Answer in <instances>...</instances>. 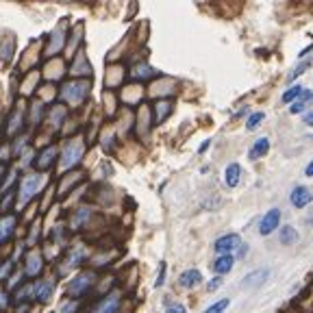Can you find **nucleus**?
<instances>
[{
	"label": "nucleus",
	"mask_w": 313,
	"mask_h": 313,
	"mask_svg": "<svg viewBox=\"0 0 313 313\" xmlns=\"http://www.w3.org/2000/svg\"><path fill=\"white\" fill-rule=\"evenodd\" d=\"M43 183V176L41 174H26L20 183V194H18V207H24L28 200L33 198L35 194L39 192V187Z\"/></svg>",
	"instance_id": "1"
},
{
	"label": "nucleus",
	"mask_w": 313,
	"mask_h": 313,
	"mask_svg": "<svg viewBox=\"0 0 313 313\" xmlns=\"http://www.w3.org/2000/svg\"><path fill=\"white\" fill-rule=\"evenodd\" d=\"M83 142L81 140H74L72 144H68L61 155V170H70V167H74L78 161H81L83 157Z\"/></svg>",
	"instance_id": "2"
},
{
	"label": "nucleus",
	"mask_w": 313,
	"mask_h": 313,
	"mask_svg": "<svg viewBox=\"0 0 313 313\" xmlns=\"http://www.w3.org/2000/svg\"><path fill=\"white\" fill-rule=\"evenodd\" d=\"M92 283H94V274L92 272H81L78 276H74V279L70 281V285H68V292L70 296H83L87 289L92 287Z\"/></svg>",
	"instance_id": "3"
},
{
	"label": "nucleus",
	"mask_w": 313,
	"mask_h": 313,
	"mask_svg": "<svg viewBox=\"0 0 313 313\" xmlns=\"http://www.w3.org/2000/svg\"><path fill=\"white\" fill-rule=\"evenodd\" d=\"M61 96L68 100V103L72 105H76V103H81V100L87 96V83L83 81H76V83H68L63 87V92H61Z\"/></svg>",
	"instance_id": "4"
},
{
	"label": "nucleus",
	"mask_w": 313,
	"mask_h": 313,
	"mask_svg": "<svg viewBox=\"0 0 313 313\" xmlns=\"http://www.w3.org/2000/svg\"><path fill=\"white\" fill-rule=\"evenodd\" d=\"M279 224H281V211L279 209H270L263 217H261L259 233L263 237H267V235H272V233H274V229H279Z\"/></svg>",
	"instance_id": "5"
},
{
	"label": "nucleus",
	"mask_w": 313,
	"mask_h": 313,
	"mask_svg": "<svg viewBox=\"0 0 313 313\" xmlns=\"http://www.w3.org/2000/svg\"><path fill=\"white\" fill-rule=\"evenodd\" d=\"M267 279H270V270H267V267H257L254 272H250V274L244 276V281L239 283V287H242V289L259 287V285H263Z\"/></svg>",
	"instance_id": "6"
},
{
	"label": "nucleus",
	"mask_w": 313,
	"mask_h": 313,
	"mask_svg": "<svg viewBox=\"0 0 313 313\" xmlns=\"http://www.w3.org/2000/svg\"><path fill=\"white\" fill-rule=\"evenodd\" d=\"M311 200H313V194L302 185L294 187V192L289 194V202H292V207H296V209H304Z\"/></svg>",
	"instance_id": "7"
},
{
	"label": "nucleus",
	"mask_w": 313,
	"mask_h": 313,
	"mask_svg": "<svg viewBox=\"0 0 313 313\" xmlns=\"http://www.w3.org/2000/svg\"><path fill=\"white\" fill-rule=\"evenodd\" d=\"M237 246H242L239 244V235L237 233H229V235H222L220 239H217L213 248H215L217 254H229L231 250H235Z\"/></svg>",
	"instance_id": "8"
},
{
	"label": "nucleus",
	"mask_w": 313,
	"mask_h": 313,
	"mask_svg": "<svg viewBox=\"0 0 313 313\" xmlns=\"http://www.w3.org/2000/svg\"><path fill=\"white\" fill-rule=\"evenodd\" d=\"M118 307H120V294L111 292L92 309V313H115V311H118Z\"/></svg>",
	"instance_id": "9"
},
{
	"label": "nucleus",
	"mask_w": 313,
	"mask_h": 313,
	"mask_svg": "<svg viewBox=\"0 0 313 313\" xmlns=\"http://www.w3.org/2000/svg\"><path fill=\"white\" fill-rule=\"evenodd\" d=\"M55 285H57V281H55V279L37 281V283H35V300H39V302H48L50 298H53Z\"/></svg>",
	"instance_id": "10"
},
{
	"label": "nucleus",
	"mask_w": 313,
	"mask_h": 313,
	"mask_svg": "<svg viewBox=\"0 0 313 313\" xmlns=\"http://www.w3.org/2000/svg\"><path fill=\"white\" fill-rule=\"evenodd\" d=\"M313 103V92H309V90H304L302 92V96L296 100V103H292V107H289V113H294V115H304L307 113V107Z\"/></svg>",
	"instance_id": "11"
},
{
	"label": "nucleus",
	"mask_w": 313,
	"mask_h": 313,
	"mask_svg": "<svg viewBox=\"0 0 313 313\" xmlns=\"http://www.w3.org/2000/svg\"><path fill=\"white\" fill-rule=\"evenodd\" d=\"M267 150H270V140H267V137H259V140L254 142L250 146V150H248V159L257 161V159L267 155Z\"/></svg>",
	"instance_id": "12"
},
{
	"label": "nucleus",
	"mask_w": 313,
	"mask_h": 313,
	"mask_svg": "<svg viewBox=\"0 0 313 313\" xmlns=\"http://www.w3.org/2000/svg\"><path fill=\"white\" fill-rule=\"evenodd\" d=\"M200 283H202V274L198 270H187L181 274V279H178V285L185 289H194V287H198Z\"/></svg>",
	"instance_id": "13"
},
{
	"label": "nucleus",
	"mask_w": 313,
	"mask_h": 313,
	"mask_svg": "<svg viewBox=\"0 0 313 313\" xmlns=\"http://www.w3.org/2000/svg\"><path fill=\"white\" fill-rule=\"evenodd\" d=\"M233 265H235V257H231V254H220L215 261H213V270L217 276H224L233 270Z\"/></svg>",
	"instance_id": "14"
},
{
	"label": "nucleus",
	"mask_w": 313,
	"mask_h": 313,
	"mask_svg": "<svg viewBox=\"0 0 313 313\" xmlns=\"http://www.w3.org/2000/svg\"><path fill=\"white\" fill-rule=\"evenodd\" d=\"M13 229H16V217L13 215H3L0 217V244H5L7 239L13 235Z\"/></svg>",
	"instance_id": "15"
},
{
	"label": "nucleus",
	"mask_w": 313,
	"mask_h": 313,
	"mask_svg": "<svg viewBox=\"0 0 313 313\" xmlns=\"http://www.w3.org/2000/svg\"><path fill=\"white\" fill-rule=\"evenodd\" d=\"M224 181H227L229 187H237L239 181H242V165L239 163H231L224 172Z\"/></svg>",
	"instance_id": "16"
},
{
	"label": "nucleus",
	"mask_w": 313,
	"mask_h": 313,
	"mask_svg": "<svg viewBox=\"0 0 313 313\" xmlns=\"http://www.w3.org/2000/svg\"><path fill=\"white\" fill-rule=\"evenodd\" d=\"M41 272V254L39 252H31L26 259V270L24 274L26 276H37Z\"/></svg>",
	"instance_id": "17"
},
{
	"label": "nucleus",
	"mask_w": 313,
	"mask_h": 313,
	"mask_svg": "<svg viewBox=\"0 0 313 313\" xmlns=\"http://www.w3.org/2000/svg\"><path fill=\"white\" fill-rule=\"evenodd\" d=\"M279 239L283 246H294L298 242V231L294 227H283L279 233Z\"/></svg>",
	"instance_id": "18"
},
{
	"label": "nucleus",
	"mask_w": 313,
	"mask_h": 313,
	"mask_svg": "<svg viewBox=\"0 0 313 313\" xmlns=\"http://www.w3.org/2000/svg\"><path fill=\"white\" fill-rule=\"evenodd\" d=\"M22 126V109H16L9 120V126H7V135H16Z\"/></svg>",
	"instance_id": "19"
},
{
	"label": "nucleus",
	"mask_w": 313,
	"mask_h": 313,
	"mask_svg": "<svg viewBox=\"0 0 313 313\" xmlns=\"http://www.w3.org/2000/svg\"><path fill=\"white\" fill-rule=\"evenodd\" d=\"M57 157V148L55 146H50V148H46L41 152V157H39V161H37V165L41 167V170H46V167H50V163H53V159Z\"/></svg>",
	"instance_id": "20"
},
{
	"label": "nucleus",
	"mask_w": 313,
	"mask_h": 313,
	"mask_svg": "<svg viewBox=\"0 0 313 313\" xmlns=\"http://www.w3.org/2000/svg\"><path fill=\"white\" fill-rule=\"evenodd\" d=\"M302 92H304V90H302L300 85H292V87H289V90H287L285 94H283V103H285V105H289V103H296V100L302 96Z\"/></svg>",
	"instance_id": "21"
},
{
	"label": "nucleus",
	"mask_w": 313,
	"mask_h": 313,
	"mask_svg": "<svg viewBox=\"0 0 313 313\" xmlns=\"http://www.w3.org/2000/svg\"><path fill=\"white\" fill-rule=\"evenodd\" d=\"M83 259H85V248H83V246H76V248L70 252V257H68L65 263H68V267H74V265L81 263Z\"/></svg>",
	"instance_id": "22"
},
{
	"label": "nucleus",
	"mask_w": 313,
	"mask_h": 313,
	"mask_svg": "<svg viewBox=\"0 0 313 313\" xmlns=\"http://www.w3.org/2000/svg\"><path fill=\"white\" fill-rule=\"evenodd\" d=\"M31 298H35V285H24L22 289L16 292V300L18 302H26V300H31Z\"/></svg>",
	"instance_id": "23"
},
{
	"label": "nucleus",
	"mask_w": 313,
	"mask_h": 313,
	"mask_svg": "<svg viewBox=\"0 0 313 313\" xmlns=\"http://www.w3.org/2000/svg\"><path fill=\"white\" fill-rule=\"evenodd\" d=\"M265 120V113L263 111H257V113H252L248 120H246V130H254L257 126H261V122Z\"/></svg>",
	"instance_id": "24"
},
{
	"label": "nucleus",
	"mask_w": 313,
	"mask_h": 313,
	"mask_svg": "<svg viewBox=\"0 0 313 313\" xmlns=\"http://www.w3.org/2000/svg\"><path fill=\"white\" fill-rule=\"evenodd\" d=\"M87 217H90V209H78L76 213H74V217L70 220V227H72V229H78V227H81V224L87 220Z\"/></svg>",
	"instance_id": "25"
},
{
	"label": "nucleus",
	"mask_w": 313,
	"mask_h": 313,
	"mask_svg": "<svg viewBox=\"0 0 313 313\" xmlns=\"http://www.w3.org/2000/svg\"><path fill=\"white\" fill-rule=\"evenodd\" d=\"M311 68V61H302L300 65H298V68H294L292 72H289V76H287V83H292L294 78H298L300 74H304V72H307Z\"/></svg>",
	"instance_id": "26"
},
{
	"label": "nucleus",
	"mask_w": 313,
	"mask_h": 313,
	"mask_svg": "<svg viewBox=\"0 0 313 313\" xmlns=\"http://www.w3.org/2000/svg\"><path fill=\"white\" fill-rule=\"evenodd\" d=\"M229 304H231L229 298H222V300H217V302L211 304V307H209L205 313H224V311L229 309Z\"/></svg>",
	"instance_id": "27"
},
{
	"label": "nucleus",
	"mask_w": 313,
	"mask_h": 313,
	"mask_svg": "<svg viewBox=\"0 0 313 313\" xmlns=\"http://www.w3.org/2000/svg\"><path fill=\"white\" fill-rule=\"evenodd\" d=\"M76 309H78V302H76V300H68V302H63V304H61L59 313H74Z\"/></svg>",
	"instance_id": "28"
},
{
	"label": "nucleus",
	"mask_w": 313,
	"mask_h": 313,
	"mask_svg": "<svg viewBox=\"0 0 313 313\" xmlns=\"http://www.w3.org/2000/svg\"><path fill=\"white\" fill-rule=\"evenodd\" d=\"M222 285V276H213V279H211L209 281V285H207V289H209V292H215V289L217 287H220Z\"/></svg>",
	"instance_id": "29"
},
{
	"label": "nucleus",
	"mask_w": 313,
	"mask_h": 313,
	"mask_svg": "<svg viewBox=\"0 0 313 313\" xmlns=\"http://www.w3.org/2000/svg\"><path fill=\"white\" fill-rule=\"evenodd\" d=\"M163 279H165V263H161V267H159V276H157V283H155V285L161 287V285H163Z\"/></svg>",
	"instance_id": "30"
},
{
	"label": "nucleus",
	"mask_w": 313,
	"mask_h": 313,
	"mask_svg": "<svg viewBox=\"0 0 313 313\" xmlns=\"http://www.w3.org/2000/svg\"><path fill=\"white\" fill-rule=\"evenodd\" d=\"M11 267H13V263H11V261H7L5 267H0V279H7V276H9V272H11Z\"/></svg>",
	"instance_id": "31"
},
{
	"label": "nucleus",
	"mask_w": 313,
	"mask_h": 313,
	"mask_svg": "<svg viewBox=\"0 0 313 313\" xmlns=\"http://www.w3.org/2000/svg\"><path fill=\"white\" fill-rule=\"evenodd\" d=\"M165 313H187V311H185V307H183V304H172V307L167 309Z\"/></svg>",
	"instance_id": "32"
},
{
	"label": "nucleus",
	"mask_w": 313,
	"mask_h": 313,
	"mask_svg": "<svg viewBox=\"0 0 313 313\" xmlns=\"http://www.w3.org/2000/svg\"><path fill=\"white\" fill-rule=\"evenodd\" d=\"M302 120H304V124H307V126H313V109L302 115Z\"/></svg>",
	"instance_id": "33"
},
{
	"label": "nucleus",
	"mask_w": 313,
	"mask_h": 313,
	"mask_svg": "<svg viewBox=\"0 0 313 313\" xmlns=\"http://www.w3.org/2000/svg\"><path fill=\"white\" fill-rule=\"evenodd\" d=\"M304 176H309V178H313V159L307 163V167H304Z\"/></svg>",
	"instance_id": "34"
},
{
	"label": "nucleus",
	"mask_w": 313,
	"mask_h": 313,
	"mask_svg": "<svg viewBox=\"0 0 313 313\" xmlns=\"http://www.w3.org/2000/svg\"><path fill=\"white\" fill-rule=\"evenodd\" d=\"M7 302H9V300H7V292L0 287V307H7Z\"/></svg>",
	"instance_id": "35"
},
{
	"label": "nucleus",
	"mask_w": 313,
	"mask_h": 313,
	"mask_svg": "<svg viewBox=\"0 0 313 313\" xmlns=\"http://www.w3.org/2000/svg\"><path fill=\"white\" fill-rule=\"evenodd\" d=\"M246 252H248V248H246V244H242V250H237V254H239V257H244Z\"/></svg>",
	"instance_id": "36"
},
{
	"label": "nucleus",
	"mask_w": 313,
	"mask_h": 313,
	"mask_svg": "<svg viewBox=\"0 0 313 313\" xmlns=\"http://www.w3.org/2000/svg\"><path fill=\"white\" fill-rule=\"evenodd\" d=\"M207 148H209V140H207V142H205V144H202V146H200V148H198V152H205V150H207Z\"/></svg>",
	"instance_id": "37"
}]
</instances>
